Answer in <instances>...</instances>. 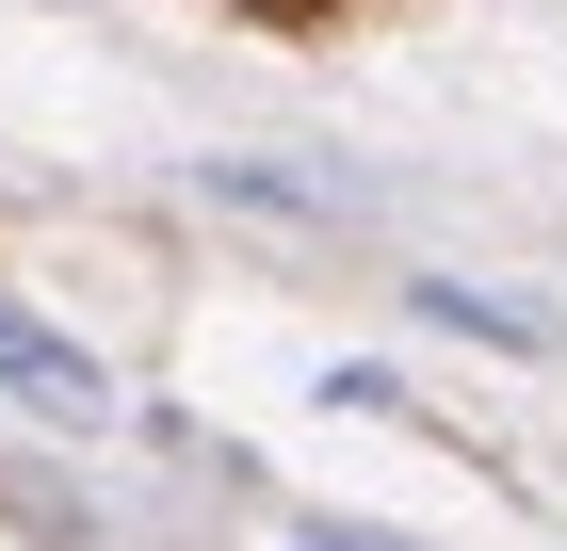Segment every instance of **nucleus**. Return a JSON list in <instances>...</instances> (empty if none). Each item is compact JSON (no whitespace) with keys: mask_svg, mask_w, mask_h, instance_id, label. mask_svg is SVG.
<instances>
[{"mask_svg":"<svg viewBox=\"0 0 567 551\" xmlns=\"http://www.w3.org/2000/svg\"><path fill=\"white\" fill-rule=\"evenodd\" d=\"M0 406H33L49 438H114V422H131V406H114V374H97L65 325H33L17 293H0Z\"/></svg>","mask_w":567,"mask_h":551,"instance_id":"1","label":"nucleus"},{"mask_svg":"<svg viewBox=\"0 0 567 551\" xmlns=\"http://www.w3.org/2000/svg\"><path fill=\"white\" fill-rule=\"evenodd\" d=\"M405 308L422 325H454V340H486V357H551V308H519V293H486V276H405Z\"/></svg>","mask_w":567,"mask_h":551,"instance_id":"2","label":"nucleus"},{"mask_svg":"<svg viewBox=\"0 0 567 551\" xmlns=\"http://www.w3.org/2000/svg\"><path fill=\"white\" fill-rule=\"evenodd\" d=\"M195 195H227V212H276V227H341V195L292 163H195Z\"/></svg>","mask_w":567,"mask_h":551,"instance_id":"3","label":"nucleus"},{"mask_svg":"<svg viewBox=\"0 0 567 551\" xmlns=\"http://www.w3.org/2000/svg\"><path fill=\"white\" fill-rule=\"evenodd\" d=\"M324 406H341V422H405V374H373V357H341V374H324Z\"/></svg>","mask_w":567,"mask_h":551,"instance_id":"4","label":"nucleus"},{"mask_svg":"<svg viewBox=\"0 0 567 551\" xmlns=\"http://www.w3.org/2000/svg\"><path fill=\"white\" fill-rule=\"evenodd\" d=\"M308 551H405V535H341V519H308Z\"/></svg>","mask_w":567,"mask_h":551,"instance_id":"5","label":"nucleus"}]
</instances>
